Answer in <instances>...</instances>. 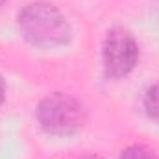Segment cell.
<instances>
[{
  "label": "cell",
  "instance_id": "obj_1",
  "mask_svg": "<svg viewBox=\"0 0 159 159\" xmlns=\"http://www.w3.org/2000/svg\"><path fill=\"white\" fill-rule=\"evenodd\" d=\"M17 24L24 39L37 46H61L70 39V26L65 15L48 2H32L22 7Z\"/></svg>",
  "mask_w": 159,
  "mask_h": 159
},
{
  "label": "cell",
  "instance_id": "obj_2",
  "mask_svg": "<svg viewBox=\"0 0 159 159\" xmlns=\"http://www.w3.org/2000/svg\"><path fill=\"white\" fill-rule=\"evenodd\" d=\"M37 119L41 128L50 135H72L85 122V109L74 96L54 93L41 100Z\"/></svg>",
  "mask_w": 159,
  "mask_h": 159
},
{
  "label": "cell",
  "instance_id": "obj_3",
  "mask_svg": "<svg viewBox=\"0 0 159 159\" xmlns=\"http://www.w3.org/2000/svg\"><path fill=\"white\" fill-rule=\"evenodd\" d=\"M102 57L104 67L109 76H126L133 70L139 59V46L135 37L124 30V28H113L107 32L104 46H102Z\"/></svg>",
  "mask_w": 159,
  "mask_h": 159
},
{
  "label": "cell",
  "instance_id": "obj_4",
  "mask_svg": "<svg viewBox=\"0 0 159 159\" xmlns=\"http://www.w3.org/2000/svg\"><path fill=\"white\" fill-rule=\"evenodd\" d=\"M144 109L148 117L159 124V83L152 85L144 96Z\"/></svg>",
  "mask_w": 159,
  "mask_h": 159
},
{
  "label": "cell",
  "instance_id": "obj_5",
  "mask_svg": "<svg viewBox=\"0 0 159 159\" xmlns=\"http://www.w3.org/2000/svg\"><path fill=\"white\" fill-rule=\"evenodd\" d=\"M119 159H156V157H154V154L146 146H143V144H131V146H128L120 154Z\"/></svg>",
  "mask_w": 159,
  "mask_h": 159
},
{
  "label": "cell",
  "instance_id": "obj_6",
  "mask_svg": "<svg viewBox=\"0 0 159 159\" xmlns=\"http://www.w3.org/2000/svg\"><path fill=\"white\" fill-rule=\"evenodd\" d=\"M4 94H6V87H4V80L0 76V106H2V102H4Z\"/></svg>",
  "mask_w": 159,
  "mask_h": 159
},
{
  "label": "cell",
  "instance_id": "obj_7",
  "mask_svg": "<svg viewBox=\"0 0 159 159\" xmlns=\"http://www.w3.org/2000/svg\"><path fill=\"white\" fill-rule=\"evenodd\" d=\"M83 159H100V157H96V156H89V157H83Z\"/></svg>",
  "mask_w": 159,
  "mask_h": 159
},
{
  "label": "cell",
  "instance_id": "obj_8",
  "mask_svg": "<svg viewBox=\"0 0 159 159\" xmlns=\"http://www.w3.org/2000/svg\"><path fill=\"white\" fill-rule=\"evenodd\" d=\"M4 2H6V0H0V4H4Z\"/></svg>",
  "mask_w": 159,
  "mask_h": 159
}]
</instances>
